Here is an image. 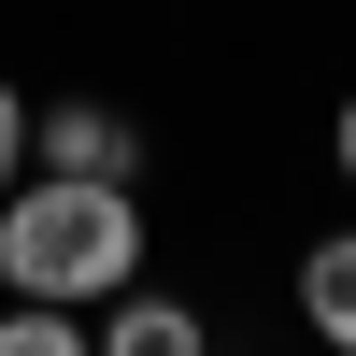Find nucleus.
<instances>
[{
  "label": "nucleus",
  "instance_id": "obj_7",
  "mask_svg": "<svg viewBox=\"0 0 356 356\" xmlns=\"http://www.w3.org/2000/svg\"><path fill=\"white\" fill-rule=\"evenodd\" d=\"M328 171L356 186V86H342V114H328Z\"/></svg>",
  "mask_w": 356,
  "mask_h": 356
},
{
  "label": "nucleus",
  "instance_id": "obj_1",
  "mask_svg": "<svg viewBox=\"0 0 356 356\" xmlns=\"http://www.w3.org/2000/svg\"><path fill=\"white\" fill-rule=\"evenodd\" d=\"M143 257H157V214H143V186H100V171H29L15 200H0V285L43 314H100L143 285Z\"/></svg>",
  "mask_w": 356,
  "mask_h": 356
},
{
  "label": "nucleus",
  "instance_id": "obj_4",
  "mask_svg": "<svg viewBox=\"0 0 356 356\" xmlns=\"http://www.w3.org/2000/svg\"><path fill=\"white\" fill-rule=\"evenodd\" d=\"M300 328L328 356H356V228H314L300 243Z\"/></svg>",
  "mask_w": 356,
  "mask_h": 356
},
{
  "label": "nucleus",
  "instance_id": "obj_6",
  "mask_svg": "<svg viewBox=\"0 0 356 356\" xmlns=\"http://www.w3.org/2000/svg\"><path fill=\"white\" fill-rule=\"evenodd\" d=\"M29 114H43V100H29V86H15V72H0V200H15V186H29Z\"/></svg>",
  "mask_w": 356,
  "mask_h": 356
},
{
  "label": "nucleus",
  "instance_id": "obj_2",
  "mask_svg": "<svg viewBox=\"0 0 356 356\" xmlns=\"http://www.w3.org/2000/svg\"><path fill=\"white\" fill-rule=\"evenodd\" d=\"M29 171H100V186H143V114H114V100H43V114H29Z\"/></svg>",
  "mask_w": 356,
  "mask_h": 356
},
{
  "label": "nucleus",
  "instance_id": "obj_5",
  "mask_svg": "<svg viewBox=\"0 0 356 356\" xmlns=\"http://www.w3.org/2000/svg\"><path fill=\"white\" fill-rule=\"evenodd\" d=\"M0 356H100L86 314H43V300H0Z\"/></svg>",
  "mask_w": 356,
  "mask_h": 356
},
{
  "label": "nucleus",
  "instance_id": "obj_3",
  "mask_svg": "<svg viewBox=\"0 0 356 356\" xmlns=\"http://www.w3.org/2000/svg\"><path fill=\"white\" fill-rule=\"evenodd\" d=\"M86 342H100V356H214V314L171 300V285H129V300H100Z\"/></svg>",
  "mask_w": 356,
  "mask_h": 356
}]
</instances>
